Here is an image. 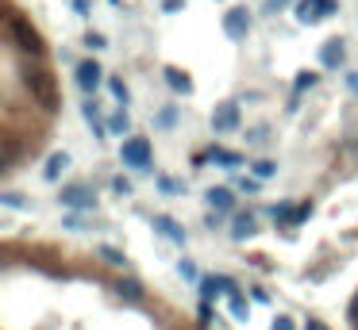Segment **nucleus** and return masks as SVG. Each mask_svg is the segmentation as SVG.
<instances>
[{
    "label": "nucleus",
    "instance_id": "nucleus-29",
    "mask_svg": "<svg viewBox=\"0 0 358 330\" xmlns=\"http://www.w3.org/2000/svg\"><path fill=\"white\" fill-rule=\"evenodd\" d=\"M235 189H239V192H259L262 181H254V177H239V181H235Z\"/></svg>",
    "mask_w": 358,
    "mask_h": 330
},
{
    "label": "nucleus",
    "instance_id": "nucleus-15",
    "mask_svg": "<svg viewBox=\"0 0 358 330\" xmlns=\"http://www.w3.org/2000/svg\"><path fill=\"white\" fill-rule=\"evenodd\" d=\"M66 165H70V154H66V150H58V154L47 157V169H42V177H47V181H58V177L66 173Z\"/></svg>",
    "mask_w": 358,
    "mask_h": 330
},
{
    "label": "nucleus",
    "instance_id": "nucleus-30",
    "mask_svg": "<svg viewBox=\"0 0 358 330\" xmlns=\"http://www.w3.org/2000/svg\"><path fill=\"white\" fill-rule=\"evenodd\" d=\"M285 8H297L293 0H266V12L274 16V12H285Z\"/></svg>",
    "mask_w": 358,
    "mask_h": 330
},
{
    "label": "nucleus",
    "instance_id": "nucleus-17",
    "mask_svg": "<svg viewBox=\"0 0 358 330\" xmlns=\"http://www.w3.org/2000/svg\"><path fill=\"white\" fill-rule=\"evenodd\" d=\"M270 219H274V223H297V204H289V200L274 204L270 207Z\"/></svg>",
    "mask_w": 358,
    "mask_h": 330
},
{
    "label": "nucleus",
    "instance_id": "nucleus-36",
    "mask_svg": "<svg viewBox=\"0 0 358 330\" xmlns=\"http://www.w3.org/2000/svg\"><path fill=\"white\" fill-rule=\"evenodd\" d=\"M309 215H312V204H297V223H304Z\"/></svg>",
    "mask_w": 358,
    "mask_h": 330
},
{
    "label": "nucleus",
    "instance_id": "nucleus-34",
    "mask_svg": "<svg viewBox=\"0 0 358 330\" xmlns=\"http://www.w3.org/2000/svg\"><path fill=\"white\" fill-rule=\"evenodd\" d=\"M274 169H277L274 162H254V173H259V177H270V173H274Z\"/></svg>",
    "mask_w": 358,
    "mask_h": 330
},
{
    "label": "nucleus",
    "instance_id": "nucleus-39",
    "mask_svg": "<svg viewBox=\"0 0 358 330\" xmlns=\"http://www.w3.org/2000/svg\"><path fill=\"white\" fill-rule=\"evenodd\" d=\"M309 330H327V327H324L320 319H309Z\"/></svg>",
    "mask_w": 358,
    "mask_h": 330
},
{
    "label": "nucleus",
    "instance_id": "nucleus-24",
    "mask_svg": "<svg viewBox=\"0 0 358 330\" xmlns=\"http://www.w3.org/2000/svg\"><path fill=\"white\" fill-rule=\"evenodd\" d=\"M227 307H231V319H247V299L239 296V292H235V296H227Z\"/></svg>",
    "mask_w": 358,
    "mask_h": 330
},
{
    "label": "nucleus",
    "instance_id": "nucleus-18",
    "mask_svg": "<svg viewBox=\"0 0 358 330\" xmlns=\"http://www.w3.org/2000/svg\"><path fill=\"white\" fill-rule=\"evenodd\" d=\"M131 131V116H127V107H116L108 116V134H127Z\"/></svg>",
    "mask_w": 358,
    "mask_h": 330
},
{
    "label": "nucleus",
    "instance_id": "nucleus-14",
    "mask_svg": "<svg viewBox=\"0 0 358 330\" xmlns=\"http://www.w3.org/2000/svg\"><path fill=\"white\" fill-rule=\"evenodd\" d=\"M204 200H209V207H212V211H235V192L231 189H209V196H204Z\"/></svg>",
    "mask_w": 358,
    "mask_h": 330
},
{
    "label": "nucleus",
    "instance_id": "nucleus-2",
    "mask_svg": "<svg viewBox=\"0 0 358 330\" xmlns=\"http://www.w3.org/2000/svg\"><path fill=\"white\" fill-rule=\"evenodd\" d=\"M120 162H124L127 169H150V142L139 139V134L124 139V146H120Z\"/></svg>",
    "mask_w": 358,
    "mask_h": 330
},
{
    "label": "nucleus",
    "instance_id": "nucleus-19",
    "mask_svg": "<svg viewBox=\"0 0 358 330\" xmlns=\"http://www.w3.org/2000/svg\"><path fill=\"white\" fill-rule=\"evenodd\" d=\"M116 292H120L124 299H143V284L135 281V277H120V281H116Z\"/></svg>",
    "mask_w": 358,
    "mask_h": 330
},
{
    "label": "nucleus",
    "instance_id": "nucleus-4",
    "mask_svg": "<svg viewBox=\"0 0 358 330\" xmlns=\"http://www.w3.org/2000/svg\"><path fill=\"white\" fill-rule=\"evenodd\" d=\"M74 77H77V89L89 96V92H97V89H100V81H104V69H100V62H97V58H85V62H77Z\"/></svg>",
    "mask_w": 358,
    "mask_h": 330
},
{
    "label": "nucleus",
    "instance_id": "nucleus-40",
    "mask_svg": "<svg viewBox=\"0 0 358 330\" xmlns=\"http://www.w3.org/2000/svg\"><path fill=\"white\" fill-rule=\"evenodd\" d=\"M350 322H358V299L350 304Z\"/></svg>",
    "mask_w": 358,
    "mask_h": 330
},
{
    "label": "nucleus",
    "instance_id": "nucleus-8",
    "mask_svg": "<svg viewBox=\"0 0 358 330\" xmlns=\"http://www.w3.org/2000/svg\"><path fill=\"white\" fill-rule=\"evenodd\" d=\"M81 116H85V123L97 131V139H104L108 134V123H104V116H100V104L92 96H85V104H81Z\"/></svg>",
    "mask_w": 358,
    "mask_h": 330
},
{
    "label": "nucleus",
    "instance_id": "nucleus-11",
    "mask_svg": "<svg viewBox=\"0 0 358 330\" xmlns=\"http://www.w3.org/2000/svg\"><path fill=\"white\" fill-rule=\"evenodd\" d=\"M200 292H204V304L212 296H235V281L231 277H209V281L200 284Z\"/></svg>",
    "mask_w": 358,
    "mask_h": 330
},
{
    "label": "nucleus",
    "instance_id": "nucleus-22",
    "mask_svg": "<svg viewBox=\"0 0 358 330\" xmlns=\"http://www.w3.org/2000/svg\"><path fill=\"white\" fill-rule=\"evenodd\" d=\"M97 254L104 257V261H112V265H120V269H127V257L120 254V250H112V246H104V242H100V246H97Z\"/></svg>",
    "mask_w": 358,
    "mask_h": 330
},
{
    "label": "nucleus",
    "instance_id": "nucleus-26",
    "mask_svg": "<svg viewBox=\"0 0 358 330\" xmlns=\"http://www.w3.org/2000/svg\"><path fill=\"white\" fill-rule=\"evenodd\" d=\"M320 85V73H297V92H309Z\"/></svg>",
    "mask_w": 358,
    "mask_h": 330
},
{
    "label": "nucleus",
    "instance_id": "nucleus-23",
    "mask_svg": "<svg viewBox=\"0 0 358 330\" xmlns=\"http://www.w3.org/2000/svg\"><path fill=\"white\" fill-rule=\"evenodd\" d=\"M108 89H112V96H116L120 104L127 107V100H131V89H127V85L120 81V77H108Z\"/></svg>",
    "mask_w": 358,
    "mask_h": 330
},
{
    "label": "nucleus",
    "instance_id": "nucleus-21",
    "mask_svg": "<svg viewBox=\"0 0 358 330\" xmlns=\"http://www.w3.org/2000/svg\"><path fill=\"white\" fill-rule=\"evenodd\" d=\"M209 162L212 165H227V169H231V165H239L243 157L239 154H227V150H209Z\"/></svg>",
    "mask_w": 358,
    "mask_h": 330
},
{
    "label": "nucleus",
    "instance_id": "nucleus-38",
    "mask_svg": "<svg viewBox=\"0 0 358 330\" xmlns=\"http://www.w3.org/2000/svg\"><path fill=\"white\" fill-rule=\"evenodd\" d=\"M347 89H350V92H355V96H358V73H350V77H347Z\"/></svg>",
    "mask_w": 358,
    "mask_h": 330
},
{
    "label": "nucleus",
    "instance_id": "nucleus-13",
    "mask_svg": "<svg viewBox=\"0 0 358 330\" xmlns=\"http://www.w3.org/2000/svg\"><path fill=\"white\" fill-rule=\"evenodd\" d=\"M343 54H347V46H343V39H327L324 46H320V62H324V69H335V66H343Z\"/></svg>",
    "mask_w": 358,
    "mask_h": 330
},
{
    "label": "nucleus",
    "instance_id": "nucleus-33",
    "mask_svg": "<svg viewBox=\"0 0 358 330\" xmlns=\"http://www.w3.org/2000/svg\"><path fill=\"white\" fill-rule=\"evenodd\" d=\"M270 330H297V327H293V319H289V315H277V319H274V327H270Z\"/></svg>",
    "mask_w": 358,
    "mask_h": 330
},
{
    "label": "nucleus",
    "instance_id": "nucleus-12",
    "mask_svg": "<svg viewBox=\"0 0 358 330\" xmlns=\"http://www.w3.org/2000/svg\"><path fill=\"white\" fill-rule=\"evenodd\" d=\"M224 27H227V35H231V39H243V35H247V27H250V12L247 8H231L224 16Z\"/></svg>",
    "mask_w": 358,
    "mask_h": 330
},
{
    "label": "nucleus",
    "instance_id": "nucleus-3",
    "mask_svg": "<svg viewBox=\"0 0 358 330\" xmlns=\"http://www.w3.org/2000/svg\"><path fill=\"white\" fill-rule=\"evenodd\" d=\"M27 81H31V92L35 100H39L47 112H54L58 107V96H54V81H50V73L42 66H31V73H27Z\"/></svg>",
    "mask_w": 358,
    "mask_h": 330
},
{
    "label": "nucleus",
    "instance_id": "nucleus-1",
    "mask_svg": "<svg viewBox=\"0 0 358 330\" xmlns=\"http://www.w3.org/2000/svg\"><path fill=\"white\" fill-rule=\"evenodd\" d=\"M58 204L70 207V211H92L97 207V189L92 184H66L58 192Z\"/></svg>",
    "mask_w": 358,
    "mask_h": 330
},
{
    "label": "nucleus",
    "instance_id": "nucleus-31",
    "mask_svg": "<svg viewBox=\"0 0 358 330\" xmlns=\"http://www.w3.org/2000/svg\"><path fill=\"white\" fill-rule=\"evenodd\" d=\"M85 46H89V50H104V46H108V42H104V35H85Z\"/></svg>",
    "mask_w": 358,
    "mask_h": 330
},
{
    "label": "nucleus",
    "instance_id": "nucleus-10",
    "mask_svg": "<svg viewBox=\"0 0 358 330\" xmlns=\"http://www.w3.org/2000/svg\"><path fill=\"white\" fill-rule=\"evenodd\" d=\"M150 223H154V231H162V234H166L170 242H177V246H185V242H189V234H185V227H177L174 219H170V215H154Z\"/></svg>",
    "mask_w": 358,
    "mask_h": 330
},
{
    "label": "nucleus",
    "instance_id": "nucleus-6",
    "mask_svg": "<svg viewBox=\"0 0 358 330\" xmlns=\"http://www.w3.org/2000/svg\"><path fill=\"white\" fill-rule=\"evenodd\" d=\"M335 0H297V19L300 24H316V19L332 16Z\"/></svg>",
    "mask_w": 358,
    "mask_h": 330
},
{
    "label": "nucleus",
    "instance_id": "nucleus-20",
    "mask_svg": "<svg viewBox=\"0 0 358 330\" xmlns=\"http://www.w3.org/2000/svg\"><path fill=\"white\" fill-rule=\"evenodd\" d=\"M154 181H158V192H166V196H181V192H185V184H177L170 173H158Z\"/></svg>",
    "mask_w": 358,
    "mask_h": 330
},
{
    "label": "nucleus",
    "instance_id": "nucleus-25",
    "mask_svg": "<svg viewBox=\"0 0 358 330\" xmlns=\"http://www.w3.org/2000/svg\"><path fill=\"white\" fill-rule=\"evenodd\" d=\"M0 204H8V207H35L31 200L19 196V192H4V196H0Z\"/></svg>",
    "mask_w": 358,
    "mask_h": 330
},
{
    "label": "nucleus",
    "instance_id": "nucleus-5",
    "mask_svg": "<svg viewBox=\"0 0 358 330\" xmlns=\"http://www.w3.org/2000/svg\"><path fill=\"white\" fill-rule=\"evenodd\" d=\"M239 127V100H224V104H216V112H212V131L227 134Z\"/></svg>",
    "mask_w": 358,
    "mask_h": 330
},
{
    "label": "nucleus",
    "instance_id": "nucleus-9",
    "mask_svg": "<svg viewBox=\"0 0 358 330\" xmlns=\"http://www.w3.org/2000/svg\"><path fill=\"white\" fill-rule=\"evenodd\" d=\"M250 234H259V219H254L250 211H239V215L231 219V238H235V242H247Z\"/></svg>",
    "mask_w": 358,
    "mask_h": 330
},
{
    "label": "nucleus",
    "instance_id": "nucleus-32",
    "mask_svg": "<svg viewBox=\"0 0 358 330\" xmlns=\"http://www.w3.org/2000/svg\"><path fill=\"white\" fill-rule=\"evenodd\" d=\"M112 192H120V196H127V192H131V181H127V177H116V181H112Z\"/></svg>",
    "mask_w": 358,
    "mask_h": 330
},
{
    "label": "nucleus",
    "instance_id": "nucleus-35",
    "mask_svg": "<svg viewBox=\"0 0 358 330\" xmlns=\"http://www.w3.org/2000/svg\"><path fill=\"white\" fill-rule=\"evenodd\" d=\"M162 8H166L170 16H174V12H181V8H185V0H162Z\"/></svg>",
    "mask_w": 358,
    "mask_h": 330
},
{
    "label": "nucleus",
    "instance_id": "nucleus-37",
    "mask_svg": "<svg viewBox=\"0 0 358 330\" xmlns=\"http://www.w3.org/2000/svg\"><path fill=\"white\" fill-rule=\"evenodd\" d=\"M200 322H212V304H200Z\"/></svg>",
    "mask_w": 358,
    "mask_h": 330
},
{
    "label": "nucleus",
    "instance_id": "nucleus-28",
    "mask_svg": "<svg viewBox=\"0 0 358 330\" xmlns=\"http://www.w3.org/2000/svg\"><path fill=\"white\" fill-rule=\"evenodd\" d=\"M177 272H181V277H185V281H197V277H200V269H197V265H193V261H177Z\"/></svg>",
    "mask_w": 358,
    "mask_h": 330
},
{
    "label": "nucleus",
    "instance_id": "nucleus-16",
    "mask_svg": "<svg viewBox=\"0 0 358 330\" xmlns=\"http://www.w3.org/2000/svg\"><path fill=\"white\" fill-rule=\"evenodd\" d=\"M162 77L170 81V89H174V92H193V77L181 73L177 66H166V69H162Z\"/></svg>",
    "mask_w": 358,
    "mask_h": 330
},
{
    "label": "nucleus",
    "instance_id": "nucleus-27",
    "mask_svg": "<svg viewBox=\"0 0 358 330\" xmlns=\"http://www.w3.org/2000/svg\"><path fill=\"white\" fill-rule=\"evenodd\" d=\"M174 123H177V112H174V107H162V112H158V127H162V131H170Z\"/></svg>",
    "mask_w": 358,
    "mask_h": 330
},
{
    "label": "nucleus",
    "instance_id": "nucleus-7",
    "mask_svg": "<svg viewBox=\"0 0 358 330\" xmlns=\"http://www.w3.org/2000/svg\"><path fill=\"white\" fill-rule=\"evenodd\" d=\"M8 24H12V27H8V35H12V39H16L24 50L39 54V50H42V46H39V35H35V31H27V24H19V19H16V12H12V8H8Z\"/></svg>",
    "mask_w": 358,
    "mask_h": 330
}]
</instances>
